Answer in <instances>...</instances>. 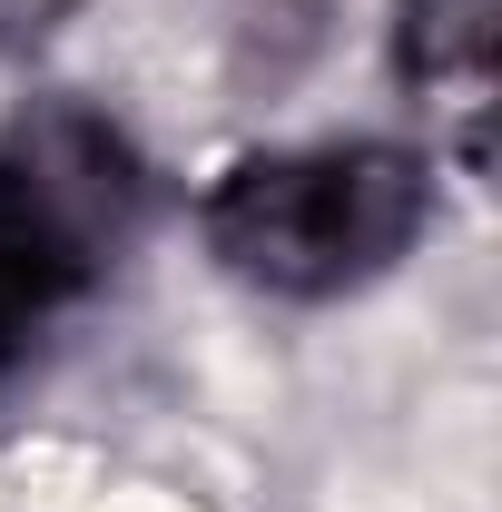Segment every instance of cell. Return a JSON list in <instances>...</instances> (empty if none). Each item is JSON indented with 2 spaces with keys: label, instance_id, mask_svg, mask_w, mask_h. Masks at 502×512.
Listing matches in <instances>:
<instances>
[{
  "label": "cell",
  "instance_id": "7a4b0ae2",
  "mask_svg": "<svg viewBox=\"0 0 502 512\" xmlns=\"http://www.w3.org/2000/svg\"><path fill=\"white\" fill-rule=\"evenodd\" d=\"M148 217V158L89 99H30L0 119V384L60 335Z\"/></svg>",
  "mask_w": 502,
  "mask_h": 512
},
{
  "label": "cell",
  "instance_id": "6da1fadb",
  "mask_svg": "<svg viewBox=\"0 0 502 512\" xmlns=\"http://www.w3.org/2000/svg\"><path fill=\"white\" fill-rule=\"evenodd\" d=\"M207 256L276 306H335L384 286L434 237V158L404 138H306L217 168L197 197Z\"/></svg>",
  "mask_w": 502,
  "mask_h": 512
},
{
  "label": "cell",
  "instance_id": "277c9868",
  "mask_svg": "<svg viewBox=\"0 0 502 512\" xmlns=\"http://www.w3.org/2000/svg\"><path fill=\"white\" fill-rule=\"evenodd\" d=\"M345 0H217V40H227V89L237 99H286L325 40H335Z\"/></svg>",
  "mask_w": 502,
  "mask_h": 512
},
{
  "label": "cell",
  "instance_id": "5b68a950",
  "mask_svg": "<svg viewBox=\"0 0 502 512\" xmlns=\"http://www.w3.org/2000/svg\"><path fill=\"white\" fill-rule=\"evenodd\" d=\"M69 20H79V0H0V60H30V50H50Z\"/></svg>",
  "mask_w": 502,
  "mask_h": 512
},
{
  "label": "cell",
  "instance_id": "3957f363",
  "mask_svg": "<svg viewBox=\"0 0 502 512\" xmlns=\"http://www.w3.org/2000/svg\"><path fill=\"white\" fill-rule=\"evenodd\" d=\"M394 79L453 158L493 168V89H502V0H394Z\"/></svg>",
  "mask_w": 502,
  "mask_h": 512
}]
</instances>
